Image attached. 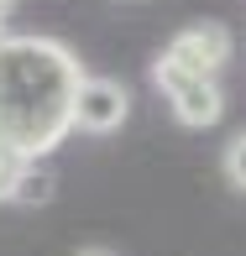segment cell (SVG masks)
Segmentation results:
<instances>
[{"label":"cell","instance_id":"1","mask_svg":"<svg viewBox=\"0 0 246 256\" xmlns=\"http://www.w3.org/2000/svg\"><path fill=\"white\" fill-rule=\"evenodd\" d=\"M79 58L53 37H0V146L21 162H42L74 131L84 89Z\"/></svg>","mask_w":246,"mask_h":256},{"label":"cell","instance_id":"2","mask_svg":"<svg viewBox=\"0 0 246 256\" xmlns=\"http://www.w3.org/2000/svg\"><path fill=\"white\" fill-rule=\"evenodd\" d=\"M157 63L178 68V74H189V78H215L220 68L230 63V32L220 26V21H194V26H183L178 37L168 42V52H162Z\"/></svg>","mask_w":246,"mask_h":256},{"label":"cell","instance_id":"3","mask_svg":"<svg viewBox=\"0 0 246 256\" xmlns=\"http://www.w3.org/2000/svg\"><path fill=\"white\" fill-rule=\"evenodd\" d=\"M152 78L162 84L173 115H178L183 126H194V131H204V126H215L220 115H225V94H220L215 78H189V74H178V68H168V63L152 68Z\"/></svg>","mask_w":246,"mask_h":256},{"label":"cell","instance_id":"4","mask_svg":"<svg viewBox=\"0 0 246 256\" xmlns=\"http://www.w3.org/2000/svg\"><path fill=\"white\" fill-rule=\"evenodd\" d=\"M126 115H131V94H126L121 78H100L89 74L84 89H79V104H74V131L84 136H110L126 126Z\"/></svg>","mask_w":246,"mask_h":256},{"label":"cell","instance_id":"5","mask_svg":"<svg viewBox=\"0 0 246 256\" xmlns=\"http://www.w3.org/2000/svg\"><path fill=\"white\" fill-rule=\"evenodd\" d=\"M11 199L16 204H48L53 199V172L42 168V162H27L16 178V188H11Z\"/></svg>","mask_w":246,"mask_h":256},{"label":"cell","instance_id":"6","mask_svg":"<svg viewBox=\"0 0 246 256\" xmlns=\"http://www.w3.org/2000/svg\"><path fill=\"white\" fill-rule=\"evenodd\" d=\"M225 178H230V183H236V188L246 194V131H241L236 142L225 146Z\"/></svg>","mask_w":246,"mask_h":256},{"label":"cell","instance_id":"7","mask_svg":"<svg viewBox=\"0 0 246 256\" xmlns=\"http://www.w3.org/2000/svg\"><path fill=\"white\" fill-rule=\"evenodd\" d=\"M21 168H27V162H21L16 152H11V146H0V199H11V188H16Z\"/></svg>","mask_w":246,"mask_h":256},{"label":"cell","instance_id":"8","mask_svg":"<svg viewBox=\"0 0 246 256\" xmlns=\"http://www.w3.org/2000/svg\"><path fill=\"white\" fill-rule=\"evenodd\" d=\"M74 256H110V251H100V246H89V251H74Z\"/></svg>","mask_w":246,"mask_h":256},{"label":"cell","instance_id":"9","mask_svg":"<svg viewBox=\"0 0 246 256\" xmlns=\"http://www.w3.org/2000/svg\"><path fill=\"white\" fill-rule=\"evenodd\" d=\"M11 6H16V0H0V16H6V10H11Z\"/></svg>","mask_w":246,"mask_h":256}]
</instances>
